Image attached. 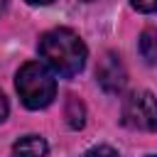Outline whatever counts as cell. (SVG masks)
<instances>
[{
	"instance_id": "obj_3",
	"label": "cell",
	"mask_w": 157,
	"mask_h": 157,
	"mask_svg": "<svg viewBox=\"0 0 157 157\" xmlns=\"http://www.w3.org/2000/svg\"><path fill=\"white\" fill-rule=\"evenodd\" d=\"M123 125L132 130L157 128V98L150 91H135L123 101Z\"/></svg>"
},
{
	"instance_id": "obj_5",
	"label": "cell",
	"mask_w": 157,
	"mask_h": 157,
	"mask_svg": "<svg viewBox=\"0 0 157 157\" xmlns=\"http://www.w3.org/2000/svg\"><path fill=\"white\" fill-rule=\"evenodd\" d=\"M10 157H47V142L39 135H25L15 142Z\"/></svg>"
},
{
	"instance_id": "obj_4",
	"label": "cell",
	"mask_w": 157,
	"mask_h": 157,
	"mask_svg": "<svg viewBox=\"0 0 157 157\" xmlns=\"http://www.w3.org/2000/svg\"><path fill=\"white\" fill-rule=\"evenodd\" d=\"M96 76H98V83L105 93H120L125 88V81H128V71H125V66L115 52H108L98 61Z\"/></svg>"
},
{
	"instance_id": "obj_8",
	"label": "cell",
	"mask_w": 157,
	"mask_h": 157,
	"mask_svg": "<svg viewBox=\"0 0 157 157\" xmlns=\"http://www.w3.org/2000/svg\"><path fill=\"white\" fill-rule=\"evenodd\" d=\"M86 157H120V155L113 147H108V145H98V147H91L86 152Z\"/></svg>"
},
{
	"instance_id": "obj_6",
	"label": "cell",
	"mask_w": 157,
	"mask_h": 157,
	"mask_svg": "<svg viewBox=\"0 0 157 157\" xmlns=\"http://www.w3.org/2000/svg\"><path fill=\"white\" fill-rule=\"evenodd\" d=\"M64 115H66V123H69L74 130L83 128V123H86V108H83V103H81L76 96H69V98H66Z\"/></svg>"
},
{
	"instance_id": "obj_11",
	"label": "cell",
	"mask_w": 157,
	"mask_h": 157,
	"mask_svg": "<svg viewBox=\"0 0 157 157\" xmlns=\"http://www.w3.org/2000/svg\"><path fill=\"white\" fill-rule=\"evenodd\" d=\"M27 2H32V5H49V2H54V0H27Z\"/></svg>"
},
{
	"instance_id": "obj_9",
	"label": "cell",
	"mask_w": 157,
	"mask_h": 157,
	"mask_svg": "<svg viewBox=\"0 0 157 157\" xmlns=\"http://www.w3.org/2000/svg\"><path fill=\"white\" fill-rule=\"evenodd\" d=\"M132 7L140 12H157V0H132Z\"/></svg>"
},
{
	"instance_id": "obj_2",
	"label": "cell",
	"mask_w": 157,
	"mask_h": 157,
	"mask_svg": "<svg viewBox=\"0 0 157 157\" xmlns=\"http://www.w3.org/2000/svg\"><path fill=\"white\" fill-rule=\"evenodd\" d=\"M15 86H17V93L22 98V103L32 110L47 108L56 96V81L49 74V69L42 66L39 61H27L17 71Z\"/></svg>"
},
{
	"instance_id": "obj_1",
	"label": "cell",
	"mask_w": 157,
	"mask_h": 157,
	"mask_svg": "<svg viewBox=\"0 0 157 157\" xmlns=\"http://www.w3.org/2000/svg\"><path fill=\"white\" fill-rule=\"evenodd\" d=\"M39 54L59 76H76L86 66V44L66 27L49 29L39 37Z\"/></svg>"
},
{
	"instance_id": "obj_10",
	"label": "cell",
	"mask_w": 157,
	"mask_h": 157,
	"mask_svg": "<svg viewBox=\"0 0 157 157\" xmlns=\"http://www.w3.org/2000/svg\"><path fill=\"white\" fill-rule=\"evenodd\" d=\"M7 110H10V108H7V98H5L2 93H0V123H2L5 118H7Z\"/></svg>"
},
{
	"instance_id": "obj_7",
	"label": "cell",
	"mask_w": 157,
	"mask_h": 157,
	"mask_svg": "<svg viewBox=\"0 0 157 157\" xmlns=\"http://www.w3.org/2000/svg\"><path fill=\"white\" fill-rule=\"evenodd\" d=\"M140 54L147 64H157V29H145L140 34Z\"/></svg>"
}]
</instances>
